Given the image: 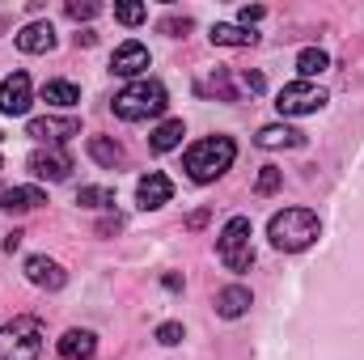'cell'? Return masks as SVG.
I'll use <instances>...</instances> for the list:
<instances>
[{
    "mask_svg": "<svg viewBox=\"0 0 364 360\" xmlns=\"http://www.w3.org/2000/svg\"><path fill=\"white\" fill-rule=\"evenodd\" d=\"M318 233H322V221H318L309 208H284V212H275L272 225H267L272 246H275V250H288V255H296V250L314 246V242H318Z\"/></svg>",
    "mask_w": 364,
    "mask_h": 360,
    "instance_id": "cell-1",
    "label": "cell"
},
{
    "mask_svg": "<svg viewBox=\"0 0 364 360\" xmlns=\"http://www.w3.org/2000/svg\"><path fill=\"white\" fill-rule=\"evenodd\" d=\"M233 157H237V144L229 136H208V140H199V144L186 149V162L182 166H186L191 182H216L233 166Z\"/></svg>",
    "mask_w": 364,
    "mask_h": 360,
    "instance_id": "cell-2",
    "label": "cell"
},
{
    "mask_svg": "<svg viewBox=\"0 0 364 360\" xmlns=\"http://www.w3.org/2000/svg\"><path fill=\"white\" fill-rule=\"evenodd\" d=\"M166 106H170V93L161 81H132L123 93H114V115L119 119H127V123H140V119H157V115H166Z\"/></svg>",
    "mask_w": 364,
    "mask_h": 360,
    "instance_id": "cell-3",
    "label": "cell"
},
{
    "mask_svg": "<svg viewBox=\"0 0 364 360\" xmlns=\"http://www.w3.org/2000/svg\"><path fill=\"white\" fill-rule=\"evenodd\" d=\"M43 352V327L34 318H13L0 327V360H38Z\"/></svg>",
    "mask_w": 364,
    "mask_h": 360,
    "instance_id": "cell-4",
    "label": "cell"
},
{
    "mask_svg": "<svg viewBox=\"0 0 364 360\" xmlns=\"http://www.w3.org/2000/svg\"><path fill=\"white\" fill-rule=\"evenodd\" d=\"M220 263L229 271H250L255 263V246H250V221L246 216H233L225 229H220Z\"/></svg>",
    "mask_w": 364,
    "mask_h": 360,
    "instance_id": "cell-5",
    "label": "cell"
},
{
    "mask_svg": "<svg viewBox=\"0 0 364 360\" xmlns=\"http://www.w3.org/2000/svg\"><path fill=\"white\" fill-rule=\"evenodd\" d=\"M322 106H326V90H318V85H309V81H292V85H284L279 97H275V110H279L284 119L318 115Z\"/></svg>",
    "mask_w": 364,
    "mask_h": 360,
    "instance_id": "cell-6",
    "label": "cell"
},
{
    "mask_svg": "<svg viewBox=\"0 0 364 360\" xmlns=\"http://www.w3.org/2000/svg\"><path fill=\"white\" fill-rule=\"evenodd\" d=\"M26 166H30L34 179H47V182H64L73 174V157L60 153V149H38V153H30Z\"/></svg>",
    "mask_w": 364,
    "mask_h": 360,
    "instance_id": "cell-7",
    "label": "cell"
},
{
    "mask_svg": "<svg viewBox=\"0 0 364 360\" xmlns=\"http://www.w3.org/2000/svg\"><path fill=\"white\" fill-rule=\"evenodd\" d=\"M34 102V90H30V77L26 73H13L0 81V110L4 115H26Z\"/></svg>",
    "mask_w": 364,
    "mask_h": 360,
    "instance_id": "cell-8",
    "label": "cell"
},
{
    "mask_svg": "<svg viewBox=\"0 0 364 360\" xmlns=\"http://www.w3.org/2000/svg\"><path fill=\"white\" fill-rule=\"evenodd\" d=\"M26 136H34V140H47V144H64V140H73V136H81V123L77 119H30L26 123Z\"/></svg>",
    "mask_w": 364,
    "mask_h": 360,
    "instance_id": "cell-9",
    "label": "cell"
},
{
    "mask_svg": "<svg viewBox=\"0 0 364 360\" xmlns=\"http://www.w3.org/2000/svg\"><path fill=\"white\" fill-rule=\"evenodd\" d=\"M170 195H174V182L166 179L161 170H149L144 179L136 182V203L149 212V208H161V203H170Z\"/></svg>",
    "mask_w": 364,
    "mask_h": 360,
    "instance_id": "cell-10",
    "label": "cell"
},
{
    "mask_svg": "<svg viewBox=\"0 0 364 360\" xmlns=\"http://www.w3.org/2000/svg\"><path fill=\"white\" fill-rule=\"evenodd\" d=\"M26 280L34 284V288H47V292H55V288H64V268L55 263V259H47V255H34V259H26Z\"/></svg>",
    "mask_w": 364,
    "mask_h": 360,
    "instance_id": "cell-11",
    "label": "cell"
},
{
    "mask_svg": "<svg viewBox=\"0 0 364 360\" xmlns=\"http://www.w3.org/2000/svg\"><path fill=\"white\" fill-rule=\"evenodd\" d=\"M149 68V47L144 43H123L114 55H110V73L114 77H140Z\"/></svg>",
    "mask_w": 364,
    "mask_h": 360,
    "instance_id": "cell-12",
    "label": "cell"
},
{
    "mask_svg": "<svg viewBox=\"0 0 364 360\" xmlns=\"http://www.w3.org/2000/svg\"><path fill=\"white\" fill-rule=\"evenodd\" d=\"M43 203H47V195H43L38 186H9V191H0V208H4L9 216L34 212V208H43Z\"/></svg>",
    "mask_w": 364,
    "mask_h": 360,
    "instance_id": "cell-13",
    "label": "cell"
},
{
    "mask_svg": "<svg viewBox=\"0 0 364 360\" xmlns=\"http://www.w3.org/2000/svg\"><path fill=\"white\" fill-rule=\"evenodd\" d=\"M255 144H259V149H301V144H305V132H296V127H288V123H267V127H259Z\"/></svg>",
    "mask_w": 364,
    "mask_h": 360,
    "instance_id": "cell-14",
    "label": "cell"
},
{
    "mask_svg": "<svg viewBox=\"0 0 364 360\" xmlns=\"http://www.w3.org/2000/svg\"><path fill=\"white\" fill-rule=\"evenodd\" d=\"M17 47H21L26 55H43V51H51V47H55V30H51V21H30V26L17 34Z\"/></svg>",
    "mask_w": 364,
    "mask_h": 360,
    "instance_id": "cell-15",
    "label": "cell"
},
{
    "mask_svg": "<svg viewBox=\"0 0 364 360\" xmlns=\"http://www.w3.org/2000/svg\"><path fill=\"white\" fill-rule=\"evenodd\" d=\"M93 352H97L93 331H64V339H60V356L64 360H93Z\"/></svg>",
    "mask_w": 364,
    "mask_h": 360,
    "instance_id": "cell-16",
    "label": "cell"
},
{
    "mask_svg": "<svg viewBox=\"0 0 364 360\" xmlns=\"http://www.w3.org/2000/svg\"><path fill=\"white\" fill-rule=\"evenodd\" d=\"M246 309H250V288L229 284V288L216 292V314H220V318H242Z\"/></svg>",
    "mask_w": 364,
    "mask_h": 360,
    "instance_id": "cell-17",
    "label": "cell"
},
{
    "mask_svg": "<svg viewBox=\"0 0 364 360\" xmlns=\"http://www.w3.org/2000/svg\"><path fill=\"white\" fill-rule=\"evenodd\" d=\"M212 43H216V47H255L259 34L246 30V26H225V21H216V26H212Z\"/></svg>",
    "mask_w": 364,
    "mask_h": 360,
    "instance_id": "cell-18",
    "label": "cell"
},
{
    "mask_svg": "<svg viewBox=\"0 0 364 360\" xmlns=\"http://www.w3.org/2000/svg\"><path fill=\"white\" fill-rule=\"evenodd\" d=\"M182 136H186V123H182V119H166V123L149 136V149H153V153H170V149L182 144Z\"/></svg>",
    "mask_w": 364,
    "mask_h": 360,
    "instance_id": "cell-19",
    "label": "cell"
},
{
    "mask_svg": "<svg viewBox=\"0 0 364 360\" xmlns=\"http://www.w3.org/2000/svg\"><path fill=\"white\" fill-rule=\"evenodd\" d=\"M90 157L97 162V166H106V170L123 166V149H119L110 136H90Z\"/></svg>",
    "mask_w": 364,
    "mask_h": 360,
    "instance_id": "cell-20",
    "label": "cell"
},
{
    "mask_svg": "<svg viewBox=\"0 0 364 360\" xmlns=\"http://www.w3.org/2000/svg\"><path fill=\"white\" fill-rule=\"evenodd\" d=\"M331 68V55L322 51V47H305L301 55H296V73L309 81V77H318V73H326Z\"/></svg>",
    "mask_w": 364,
    "mask_h": 360,
    "instance_id": "cell-21",
    "label": "cell"
},
{
    "mask_svg": "<svg viewBox=\"0 0 364 360\" xmlns=\"http://www.w3.org/2000/svg\"><path fill=\"white\" fill-rule=\"evenodd\" d=\"M43 102H51V106H77L81 102V90L73 81H47L43 85Z\"/></svg>",
    "mask_w": 364,
    "mask_h": 360,
    "instance_id": "cell-22",
    "label": "cell"
},
{
    "mask_svg": "<svg viewBox=\"0 0 364 360\" xmlns=\"http://www.w3.org/2000/svg\"><path fill=\"white\" fill-rule=\"evenodd\" d=\"M77 203L81 208H114V191H106V186H81Z\"/></svg>",
    "mask_w": 364,
    "mask_h": 360,
    "instance_id": "cell-23",
    "label": "cell"
},
{
    "mask_svg": "<svg viewBox=\"0 0 364 360\" xmlns=\"http://www.w3.org/2000/svg\"><path fill=\"white\" fill-rule=\"evenodd\" d=\"M114 17H119L123 26H140V21L149 17V9H144V4H132V0H123V4H114Z\"/></svg>",
    "mask_w": 364,
    "mask_h": 360,
    "instance_id": "cell-24",
    "label": "cell"
},
{
    "mask_svg": "<svg viewBox=\"0 0 364 360\" xmlns=\"http://www.w3.org/2000/svg\"><path fill=\"white\" fill-rule=\"evenodd\" d=\"M279 182H284V170L263 166V174H259V182H255V191H259V195H275V191H279Z\"/></svg>",
    "mask_w": 364,
    "mask_h": 360,
    "instance_id": "cell-25",
    "label": "cell"
},
{
    "mask_svg": "<svg viewBox=\"0 0 364 360\" xmlns=\"http://www.w3.org/2000/svg\"><path fill=\"white\" fill-rule=\"evenodd\" d=\"M199 93H220L225 102H233V90H229V77L225 73H216L212 81H199Z\"/></svg>",
    "mask_w": 364,
    "mask_h": 360,
    "instance_id": "cell-26",
    "label": "cell"
},
{
    "mask_svg": "<svg viewBox=\"0 0 364 360\" xmlns=\"http://www.w3.org/2000/svg\"><path fill=\"white\" fill-rule=\"evenodd\" d=\"M64 9H68V17H73V21H90V17H97V9H102V4H93V0H85V4H81V0H68Z\"/></svg>",
    "mask_w": 364,
    "mask_h": 360,
    "instance_id": "cell-27",
    "label": "cell"
},
{
    "mask_svg": "<svg viewBox=\"0 0 364 360\" xmlns=\"http://www.w3.org/2000/svg\"><path fill=\"white\" fill-rule=\"evenodd\" d=\"M157 339H161L166 348H174V344H182V327L178 322H161V327H157Z\"/></svg>",
    "mask_w": 364,
    "mask_h": 360,
    "instance_id": "cell-28",
    "label": "cell"
},
{
    "mask_svg": "<svg viewBox=\"0 0 364 360\" xmlns=\"http://www.w3.org/2000/svg\"><path fill=\"white\" fill-rule=\"evenodd\" d=\"M237 17H242V26H246V30H250V26H255V21H263V17H267V9H263V4H246V9H242V13H237Z\"/></svg>",
    "mask_w": 364,
    "mask_h": 360,
    "instance_id": "cell-29",
    "label": "cell"
},
{
    "mask_svg": "<svg viewBox=\"0 0 364 360\" xmlns=\"http://www.w3.org/2000/svg\"><path fill=\"white\" fill-rule=\"evenodd\" d=\"M242 85H246L250 93H263V85H267V81H263V73H242Z\"/></svg>",
    "mask_w": 364,
    "mask_h": 360,
    "instance_id": "cell-30",
    "label": "cell"
},
{
    "mask_svg": "<svg viewBox=\"0 0 364 360\" xmlns=\"http://www.w3.org/2000/svg\"><path fill=\"white\" fill-rule=\"evenodd\" d=\"M21 238H26V233H21V229H13V233H9V238L0 242V246H4V255H13V250L21 246Z\"/></svg>",
    "mask_w": 364,
    "mask_h": 360,
    "instance_id": "cell-31",
    "label": "cell"
},
{
    "mask_svg": "<svg viewBox=\"0 0 364 360\" xmlns=\"http://www.w3.org/2000/svg\"><path fill=\"white\" fill-rule=\"evenodd\" d=\"M93 38H97L93 30H81V34H77V47H81V43H85V47H93Z\"/></svg>",
    "mask_w": 364,
    "mask_h": 360,
    "instance_id": "cell-32",
    "label": "cell"
},
{
    "mask_svg": "<svg viewBox=\"0 0 364 360\" xmlns=\"http://www.w3.org/2000/svg\"><path fill=\"white\" fill-rule=\"evenodd\" d=\"M0 170H4V162H0Z\"/></svg>",
    "mask_w": 364,
    "mask_h": 360,
    "instance_id": "cell-33",
    "label": "cell"
}]
</instances>
